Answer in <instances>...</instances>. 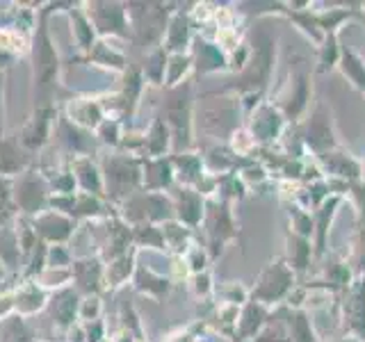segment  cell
Instances as JSON below:
<instances>
[{
    "instance_id": "obj_1",
    "label": "cell",
    "mask_w": 365,
    "mask_h": 342,
    "mask_svg": "<svg viewBox=\"0 0 365 342\" xmlns=\"http://www.w3.org/2000/svg\"><path fill=\"white\" fill-rule=\"evenodd\" d=\"M34 233L48 239V242H64L73 233V222L60 212L41 214L39 219H34Z\"/></svg>"
},
{
    "instance_id": "obj_2",
    "label": "cell",
    "mask_w": 365,
    "mask_h": 342,
    "mask_svg": "<svg viewBox=\"0 0 365 342\" xmlns=\"http://www.w3.org/2000/svg\"><path fill=\"white\" fill-rule=\"evenodd\" d=\"M68 119L83 128H98L103 123V105L94 98H80L68 103Z\"/></svg>"
},
{
    "instance_id": "obj_3",
    "label": "cell",
    "mask_w": 365,
    "mask_h": 342,
    "mask_svg": "<svg viewBox=\"0 0 365 342\" xmlns=\"http://www.w3.org/2000/svg\"><path fill=\"white\" fill-rule=\"evenodd\" d=\"M46 290L37 281H28L26 285H21L19 292L14 294V308L21 315H34L39 313L46 306Z\"/></svg>"
},
{
    "instance_id": "obj_4",
    "label": "cell",
    "mask_w": 365,
    "mask_h": 342,
    "mask_svg": "<svg viewBox=\"0 0 365 342\" xmlns=\"http://www.w3.org/2000/svg\"><path fill=\"white\" fill-rule=\"evenodd\" d=\"M73 169H76L73 178L80 182V187L85 190V194H91V197H94V194H101L103 178L98 174V169L91 165L89 157H78L73 162Z\"/></svg>"
},
{
    "instance_id": "obj_5",
    "label": "cell",
    "mask_w": 365,
    "mask_h": 342,
    "mask_svg": "<svg viewBox=\"0 0 365 342\" xmlns=\"http://www.w3.org/2000/svg\"><path fill=\"white\" fill-rule=\"evenodd\" d=\"M71 276L83 285L85 283V290L91 292V290H96V283H103V267L98 265V260H80L73 265L71 269Z\"/></svg>"
},
{
    "instance_id": "obj_6",
    "label": "cell",
    "mask_w": 365,
    "mask_h": 342,
    "mask_svg": "<svg viewBox=\"0 0 365 342\" xmlns=\"http://www.w3.org/2000/svg\"><path fill=\"white\" fill-rule=\"evenodd\" d=\"M130 271H133V254L130 256L123 254L103 269V283H106V288H117L123 281H128Z\"/></svg>"
},
{
    "instance_id": "obj_7",
    "label": "cell",
    "mask_w": 365,
    "mask_h": 342,
    "mask_svg": "<svg viewBox=\"0 0 365 342\" xmlns=\"http://www.w3.org/2000/svg\"><path fill=\"white\" fill-rule=\"evenodd\" d=\"M28 41L21 37L14 28H3L0 30V51L5 53H26Z\"/></svg>"
},
{
    "instance_id": "obj_8",
    "label": "cell",
    "mask_w": 365,
    "mask_h": 342,
    "mask_svg": "<svg viewBox=\"0 0 365 342\" xmlns=\"http://www.w3.org/2000/svg\"><path fill=\"white\" fill-rule=\"evenodd\" d=\"M68 279H71V271H68V269L46 267V269L39 274L37 283L41 285V288H62V285H66Z\"/></svg>"
},
{
    "instance_id": "obj_9",
    "label": "cell",
    "mask_w": 365,
    "mask_h": 342,
    "mask_svg": "<svg viewBox=\"0 0 365 342\" xmlns=\"http://www.w3.org/2000/svg\"><path fill=\"white\" fill-rule=\"evenodd\" d=\"M101 299L96 294H87L83 301L78 304V317L83 319V322H96V319L101 317Z\"/></svg>"
},
{
    "instance_id": "obj_10",
    "label": "cell",
    "mask_w": 365,
    "mask_h": 342,
    "mask_svg": "<svg viewBox=\"0 0 365 342\" xmlns=\"http://www.w3.org/2000/svg\"><path fill=\"white\" fill-rule=\"evenodd\" d=\"M180 208L185 205V210H180V217L185 222H190V224H194V222H199V210H201V201H199V197L197 194H192L190 190H182V194H180Z\"/></svg>"
},
{
    "instance_id": "obj_11",
    "label": "cell",
    "mask_w": 365,
    "mask_h": 342,
    "mask_svg": "<svg viewBox=\"0 0 365 342\" xmlns=\"http://www.w3.org/2000/svg\"><path fill=\"white\" fill-rule=\"evenodd\" d=\"M167 130H165V125L160 123V121H155L153 123V128H151V133H148V140H146V146H148V151H151L153 155H158V153H163L165 148H167Z\"/></svg>"
},
{
    "instance_id": "obj_12",
    "label": "cell",
    "mask_w": 365,
    "mask_h": 342,
    "mask_svg": "<svg viewBox=\"0 0 365 342\" xmlns=\"http://www.w3.org/2000/svg\"><path fill=\"white\" fill-rule=\"evenodd\" d=\"M76 39L83 48H91V41H94V28H91V21L85 19L83 14L76 16Z\"/></svg>"
},
{
    "instance_id": "obj_13",
    "label": "cell",
    "mask_w": 365,
    "mask_h": 342,
    "mask_svg": "<svg viewBox=\"0 0 365 342\" xmlns=\"http://www.w3.org/2000/svg\"><path fill=\"white\" fill-rule=\"evenodd\" d=\"M98 137L106 144H119L121 140V133H119V123L114 119H103V123L98 125Z\"/></svg>"
},
{
    "instance_id": "obj_14",
    "label": "cell",
    "mask_w": 365,
    "mask_h": 342,
    "mask_svg": "<svg viewBox=\"0 0 365 342\" xmlns=\"http://www.w3.org/2000/svg\"><path fill=\"white\" fill-rule=\"evenodd\" d=\"M11 308H14V296L11 294H3L0 296V317H5Z\"/></svg>"
},
{
    "instance_id": "obj_15",
    "label": "cell",
    "mask_w": 365,
    "mask_h": 342,
    "mask_svg": "<svg viewBox=\"0 0 365 342\" xmlns=\"http://www.w3.org/2000/svg\"><path fill=\"white\" fill-rule=\"evenodd\" d=\"M169 342H194V340H192L190 336H182V333H180V336H176V338H171Z\"/></svg>"
}]
</instances>
